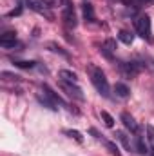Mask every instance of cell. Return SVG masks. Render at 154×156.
Here are the masks:
<instances>
[{
  "label": "cell",
  "mask_w": 154,
  "mask_h": 156,
  "mask_svg": "<svg viewBox=\"0 0 154 156\" xmlns=\"http://www.w3.org/2000/svg\"><path fill=\"white\" fill-rule=\"evenodd\" d=\"M89 69V75H91V82H93V85L96 87V91L102 94V96H109V82H107V78L103 75V71L100 69V67H96V66H89L87 67Z\"/></svg>",
  "instance_id": "1"
},
{
  "label": "cell",
  "mask_w": 154,
  "mask_h": 156,
  "mask_svg": "<svg viewBox=\"0 0 154 156\" xmlns=\"http://www.w3.org/2000/svg\"><path fill=\"white\" fill-rule=\"evenodd\" d=\"M136 31L138 35L147 42H152V29H151V18L147 15H142L136 20Z\"/></svg>",
  "instance_id": "2"
},
{
  "label": "cell",
  "mask_w": 154,
  "mask_h": 156,
  "mask_svg": "<svg viewBox=\"0 0 154 156\" xmlns=\"http://www.w3.org/2000/svg\"><path fill=\"white\" fill-rule=\"evenodd\" d=\"M26 4L29 5V9H33V11H37L38 15H44L45 18H49V20H53V13H51V5L45 2V0H26Z\"/></svg>",
  "instance_id": "3"
},
{
  "label": "cell",
  "mask_w": 154,
  "mask_h": 156,
  "mask_svg": "<svg viewBox=\"0 0 154 156\" xmlns=\"http://www.w3.org/2000/svg\"><path fill=\"white\" fill-rule=\"evenodd\" d=\"M60 85H62V89L67 93V96H71V98H75L78 102H83V93H82V89L78 87L76 83H71V82H60Z\"/></svg>",
  "instance_id": "4"
},
{
  "label": "cell",
  "mask_w": 154,
  "mask_h": 156,
  "mask_svg": "<svg viewBox=\"0 0 154 156\" xmlns=\"http://www.w3.org/2000/svg\"><path fill=\"white\" fill-rule=\"evenodd\" d=\"M62 16H64V22H65L67 27H76V15H75V9H73L71 4H65Z\"/></svg>",
  "instance_id": "5"
},
{
  "label": "cell",
  "mask_w": 154,
  "mask_h": 156,
  "mask_svg": "<svg viewBox=\"0 0 154 156\" xmlns=\"http://www.w3.org/2000/svg\"><path fill=\"white\" fill-rule=\"evenodd\" d=\"M0 45L4 49H11L16 45V33L15 31H5L2 37H0Z\"/></svg>",
  "instance_id": "6"
},
{
  "label": "cell",
  "mask_w": 154,
  "mask_h": 156,
  "mask_svg": "<svg viewBox=\"0 0 154 156\" xmlns=\"http://www.w3.org/2000/svg\"><path fill=\"white\" fill-rule=\"evenodd\" d=\"M121 122H123V125L131 131V133H134V134H138V123L134 122V118L131 116L129 113H121Z\"/></svg>",
  "instance_id": "7"
},
{
  "label": "cell",
  "mask_w": 154,
  "mask_h": 156,
  "mask_svg": "<svg viewBox=\"0 0 154 156\" xmlns=\"http://www.w3.org/2000/svg\"><path fill=\"white\" fill-rule=\"evenodd\" d=\"M114 93L120 96V98H127V96L131 94V89H129V85H127V83L118 82V83L114 85Z\"/></svg>",
  "instance_id": "8"
},
{
  "label": "cell",
  "mask_w": 154,
  "mask_h": 156,
  "mask_svg": "<svg viewBox=\"0 0 154 156\" xmlns=\"http://www.w3.org/2000/svg\"><path fill=\"white\" fill-rule=\"evenodd\" d=\"M60 78L64 82H71V83H78V75L73 71H67V69H62L60 71Z\"/></svg>",
  "instance_id": "9"
},
{
  "label": "cell",
  "mask_w": 154,
  "mask_h": 156,
  "mask_svg": "<svg viewBox=\"0 0 154 156\" xmlns=\"http://www.w3.org/2000/svg\"><path fill=\"white\" fill-rule=\"evenodd\" d=\"M37 100H38L42 105H45L47 109H51V111H56V104H54L53 100H49V96H47V94H44V96H42V94H38V96H37Z\"/></svg>",
  "instance_id": "10"
},
{
  "label": "cell",
  "mask_w": 154,
  "mask_h": 156,
  "mask_svg": "<svg viewBox=\"0 0 154 156\" xmlns=\"http://www.w3.org/2000/svg\"><path fill=\"white\" fill-rule=\"evenodd\" d=\"M83 16H85V20L87 22H94V9H93V5L91 4H83Z\"/></svg>",
  "instance_id": "11"
},
{
  "label": "cell",
  "mask_w": 154,
  "mask_h": 156,
  "mask_svg": "<svg viewBox=\"0 0 154 156\" xmlns=\"http://www.w3.org/2000/svg\"><path fill=\"white\" fill-rule=\"evenodd\" d=\"M116 138H118V140L121 142V145H123V147H125L127 151L131 149V140H129V136H127V134H125L123 131H116Z\"/></svg>",
  "instance_id": "12"
},
{
  "label": "cell",
  "mask_w": 154,
  "mask_h": 156,
  "mask_svg": "<svg viewBox=\"0 0 154 156\" xmlns=\"http://www.w3.org/2000/svg\"><path fill=\"white\" fill-rule=\"evenodd\" d=\"M15 66L20 67V69H33L37 66V62H33V60H16Z\"/></svg>",
  "instance_id": "13"
},
{
  "label": "cell",
  "mask_w": 154,
  "mask_h": 156,
  "mask_svg": "<svg viewBox=\"0 0 154 156\" xmlns=\"http://www.w3.org/2000/svg\"><path fill=\"white\" fill-rule=\"evenodd\" d=\"M118 38L121 40L123 44H127V45H131V44H132V40H134V35H132V33H129V31H120V35H118Z\"/></svg>",
  "instance_id": "14"
},
{
  "label": "cell",
  "mask_w": 154,
  "mask_h": 156,
  "mask_svg": "<svg viewBox=\"0 0 154 156\" xmlns=\"http://www.w3.org/2000/svg\"><path fill=\"white\" fill-rule=\"evenodd\" d=\"M100 116H102V120H103V123L107 125V127H114V118L111 116L107 111H102L100 113Z\"/></svg>",
  "instance_id": "15"
},
{
  "label": "cell",
  "mask_w": 154,
  "mask_h": 156,
  "mask_svg": "<svg viewBox=\"0 0 154 156\" xmlns=\"http://www.w3.org/2000/svg\"><path fill=\"white\" fill-rule=\"evenodd\" d=\"M136 147H138V153L140 154H145V153H149L147 151V145H145V142H143V138L138 134V140H136Z\"/></svg>",
  "instance_id": "16"
},
{
  "label": "cell",
  "mask_w": 154,
  "mask_h": 156,
  "mask_svg": "<svg viewBox=\"0 0 154 156\" xmlns=\"http://www.w3.org/2000/svg\"><path fill=\"white\" fill-rule=\"evenodd\" d=\"M105 145H107V149L111 151V154H113V156H121V154H120V149L116 147V144L109 142V140H105Z\"/></svg>",
  "instance_id": "17"
},
{
  "label": "cell",
  "mask_w": 154,
  "mask_h": 156,
  "mask_svg": "<svg viewBox=\"0 0 154 156\" xmlns=\"http://www.w3.org/2000/svg\"><path fill=\"white\" fill-rule=\"evenodd\" d=\"M103 47H105L107 51H111V53H113V51H116V42L113 38H107L105 42H103Z\"/></svg>",
  "instance_id": "18"
},
{
  "label": "cell",
  "mask_w": 154,
  "mask_h": 156,
  "mask_svg": "<svg viewBox=\"0 0 154 156\" xmlns=\"http://www.w3.org/2000/svg\"><path fill=\"white\" fill-rule=\"evenodd\" d=\"M49 47H51V51H54V53H60V55H62V56H65V58L69 56V55H67V53H65V51H64L60 45H56V44H49Z\"/></svg>",
  "instance_id": "19"
},
{
  "label": "cell",
  "mask_w": 154,
  "mask_h": 156,
  "mask_svg": "<svg viewBox=\"0 0 154 156\" xmlns=\"http://www.w3.org/2000/svg\"><path fill=\"white\" fill-rule=\"evenodd\" d=\"M65 134H67V136H71V138H75L76 142H82V140H83V138H82V134H80L78 131H73V129H69V131H65Z\"/></svg>",
  "instance_id": "20"
},
{
  "label": "cell",
  "mask_w": 154,
  "mask_h": 156,
  "mask_svg": "<svg viewBox=\"0 0 154 156\" xmlns=\"http://www.w3.org/2000/svg\"><path fill=\"white\" fill-rule=\"evenodd\" d=\"M145 129H147V136H149V142H151V145H152V149H154V127H152V125H147Z\"/></svg>",
  "instance_id": "21"
},
{
  "label": "cell",
  "mask_w": 154,
  "mask_h": 156,
  "mask_svg": "<svg viewBox=\"0 0 154 156\" xmlns=\"http://www.w3.org/2000/svg\"><path fill=\"white\" fill-rule=\"evenodd\" d=\"M123 4H125V5H131V4H132V0H123Z\"/></svg>",
  "instance_id": "22"
},
{
  "label": "cell",
  "mask_w": 154,
  "mask_h": 156,
  "mask_svg": "<svg viewBox=\"0 0 154 156\" xmlns=\"http://www.w3.org/2000/svg\"><path fill=\"white\" fill-rule=\"evenodd\" d=\"M145 2H152V0H145Z\"/></svg>",
  "instance_id": "23"
},
{
  "label": "cell",
  "mask_w": 154,
  "mask_h": 156,
  "mask_svg": "<svg viewBox=\"0 0 154 156\" xmlns=\"http://www.w3.org/2000/svg\"><path fill=\"white\" fill-rule=\"evenodd\" d=\"M151 156H154V153H152V154H151Z\"/></svg>",
  "instance_id": "24"
}]
</instances>
